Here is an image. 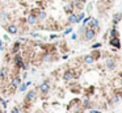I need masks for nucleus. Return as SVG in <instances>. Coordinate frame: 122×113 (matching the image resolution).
I'll return each mask as SVG.
<instances>
[{"label":"nucleus","instance_id":"1","mask_svg":"<svg viewBox=\"0 0 122 113\" xmlns=\"http://www.w3.org/2000/svg\"><path fill=\"white\" fill-rule=\"evenodd\" d=\"M83 37H84V40H85V41H92V40H95V37H96V30H95V29H91V28H88V29H87V32L83 34Z\"/></svg>","mask_w":122,"mask_h":113},{"label":"nucleus","instance_id":"2","mask_svg":"<svg viewBox=\"0 0 122 113\" xmlns=\"http://www.w3.org/2000/svg\"><path fill=\"white\" fill-rule=\"evenodd\" d=\"M13 62L15 64H16L17 68H20V70H22V66H24V59L22 56H21V54H15V58H13Z\"/></svg>","mask_w":122,"mask_h":113},{"label":"nucleus","instance_id":"3","mask_svg":"<svg viewBox=\"0 0 122 113\" xmlns=\"http://www.w3.org/2000/svg\"><path fill=\"white\" fill-rule=\"evenodd\" d=\"M38 91H40L41 93H47L50 91V83L49 82H43V83L40 84V87H38Z\"/></svg>","mask_w":122,"mask_h":113},{"label":"nucleus","instance_id":"4","mask_svg":"<svg viewBox=\"0 0 122 113\" xmlns=\"http://www.w3.org/2000/svg\"><path fill=\"white\" fill-rule=\"evenodd\" d=\"M75 79V74L72 72L71 70H67L63 72V80H66V82H71V80Z\"/></svg>","mask_w":122,"mask_h":113},{"label":"nucleus","instance_id":"5","mask_svg":"<svg viewBox=\"0 0 122 113\" xmlns=\"http://www.w3.org/2000/svg\"><path fill=\"white\" fill-rule=\"evenodd\" d=\"M115 66H117V63H115V60L113 59V58H108V59L105 60V67L108 68V70H114Z\"/></svg>","mask_w":122,"mask_h":113},{"label":"nucleus","instance_id":"6","mask_svg":"<svg viewBox=\"0 0 122 113\" xmlns=\"http://www.w3.org/2000/svg\"><path fill=\"white\" fill-rule=\"evenodd\" d=\"M37 97V91L36 90H32L26 93V96H25V101L26 103H30V101H33L34 99Z\"/></svg>","mask_w":122,"mask_h":113},{"label":"nucleus","instance_id":"7","mask_svg":"<svg viewBox=\"0 0 122 113\" xmlns=\"http://www.w3.org/2000/svg\"><path fill=\"white\" fill-rule=\"evenodd\" d=\"M38 23V19H37V15L34 13H30L29 16L26 17V24L28 25H36Z\"/></svg>","mask_w":122,"mask_h":113},{"label":"nucleus","instance_id":"8","mask_svg":"<svg viewBox=\"0 0 122 113\" xmlns=\"http://www.w3.org/2000/svg\"><path fill=\"white\" fill-rule=\"evenodd\" d=\"M5 29H7V32L9 34H17V32H18V26L16 24H8Z\"/></svg>","mask_w":122,"mask_h":113},{"label":"nucleus","instance_id":"9","mask_svg":"<svg viewBox=\"0 0 122 113\" xmlns=\"http://www.w3.org/2000/svg\"><path fill=\"white\" fill-rule=\"evenodd\" d=\"M88 25H89L88 28H91V29H95V28H96V30H99V28H100V21L97 20V19H92V17H91V20H89Z\"/></svg>","mask_w":122,"mask_h":113},{"label":"nucleus","instance_id":"10","mask_svg":"<svg viewBox=\"0 0 122 113\" xmlns=\"http://www.w3.org/2000/svg\"><path fill=\"white\" fill-rule=\"evenodd\" d=\"M21 78L20 76H13L12 79H11V87L12 88H18V86L21 84Z\"/></svg>","mask_w":122,"mask_h":113},{"label":"nucleus","instance_id":"11","mask_svg":"<svg viewBox=\"0 0 122 113\" xmlns=\"http://www.w3.org/2000/svg\"><path fill=\"white\" fill-rule=\"evenodd\" d=\"M9 20V13L5 9H0V23H5Z\"/></svg>","mask_w":122,"mask_h":113},{"label":"nucleus","instance_id":"12","mask_svg":"<svg viewBox=\"0 0 122 113\" xmlns=\"http://www.w3.org/2000/svg\"><path fill=\"white\" fill-rule=\"evenodd\" d=\"M110 45L115 49H119L121 47V41H119L118 37H114V38H110Z\"/></svg>","mask_w":122,"mask_h":113},{"label":"nucleus","instance_id":"13","mask_svg":"<svg viewBox=\"0 0 122 113\" xmlns=\"http://www.w3.org/2000/svg\"><path fill=\"white\" fill-rule=\"evenodd\" d=\"M121 19H122V15H121V12H117V13H114L113 15V19H112V23H113V25H117V24L121 21Z\"/></svg>","mask_w":122,"mask_h":113},{"label":"nucleus","instance_id":"14","mask_svg":"<svg viewBox=\"0 0 122 113\" xmlns=\"http://www.w3.org/2000/svg\"><path fill=\"white\" fill-rule=\"evenodd\" d=\"M95 58L92 56V54H88V55H84V58H83V62L85 64H92L93 62H95Z\"/></svg>","mask_w":122,"mask_h":113},{"label":"nucleus","instance_id":"15","mask_svg":"<svg viewBox=\"0 0 122 113\" xmlns=\"http://www.w3.org/2000/svg\"><path fill=\"white\" fill-rule=\"evenodd\" d=\"M37 19L38 21H45L47 19V13L45 11H38V13H37Z\"/></svg>","mask_w":122,"mask_h":113},{"label":"nucleus","instance_id":"16","mask_svg":"<svg viewBox=\"0 0 122 113\" xmlns=\"http://www.w3.org/2000/svg\"><path fill=\"white\" fill-rule=\"evenodd\" d=\"M67 21H68L70 25H72V24H76V23H78V15L71 13V15L68 16V19H67Z\"/></svg>","mask_w":122,"mask_h":113},{"label":"nucleus","instance_id":"17","mask_svg":"<svg viewBox=\"0 0 122 113\" xmlns=\"http://www.w3.org/2000/svg\"><path fill=\"white\" fill-rule=\"evenodd\" d=\"M20 49H21V45L16 41V42H15V45H13V47L11 49V53H12V54H17L18 51H20Z\"/></svg>","mask_w":122,"mask_h":113},{"label":"nucleus","instance_id":"18","mask_svg":"<svg viewBox=\"0 0 122 113\" xmlns=\"http://www.w3.org/2000/svg\"><path fill=\"white\" fill-rule=\"evenodd\" d=\"M43 62H51V60H54V55L51 53H46L45 55H43Z\"/></svg>","mask_w":122,"mask_h":113},{"label":"nucleus","instance_id":"19","mask_svg":"<svg viewBox=\"0 0 122 113\" xmlns=\"http://www.w3.org/2000/svg\"><path fill=\"white\" fill-rule=\"evenodd\" d=\"M29 86H30V82H28V83H25V84H20V86H18V91H20V92H25Z\"/></svg>","mask_w":122,"mask_h":113},{"label":"nucleus","instance_id":"20","mask_svg":"<svg viewBox=\"0 0 122 113\" xmlns=\"http://www.w3.org/2000/svg\"><path fill=\"white\" fill-rule=\"evenodd\" d=\"M7 68L3 67V68H0V79H7Z\"/></svg>","mask_w":122,"mask_h":113},{"label":"nucleus","instance_id":"21","mask_svg":"<svg viewBox=\"0 0 122 113\" xmlns=\"http://www.w3.org/2000/svg\"><path fill=\"white\" fill-rule=\"evenodd\" d=\"M119 34H118V30H117V28H112L110 29V38H114V37H118Z\"/></svg>","mask_w":122,"mask_h":113},{"label":"nucleus","instance_id":"22","mask_svg":"<svg viewBox=\"0 0 122 113\" xmlns=\"http://www.w3.org/2000/svg\"><path fill=\"white\" fill-rule=\"evenodd\" d=\"M87 29H88V26H85V25H81V26L79 28V30H78V34H80V36H83V34L87 32Z\"/></svg>","mask_w":122,"mask_h":113},{"label":"nucleus","instance_id":"23","mask_svg":"<svg viewBox=\"0 0 122 113\" xmlns=\"http://www.w3.org/2000/svg\"><path fill=\"white\" fill-rule=\"evenodd\" d=\"M83 106L84 108H91V101H89V99H84V103H83Z\"/></svg>","mask_w":122,"mask_h":113},{"label":"nucleus","instance_id":"24","mask_svg":"<svg viewBox=\"0 0 122 113\" xmlns=\"http://www.w3.org/2000/svg\"><path fill=\"white\" fill-rule=\"evenodd\" d=\"M84 17H85V13H83V12H81V13H79V15H78V23L83 21V20H84Z\"/></svg>","mask_w":122,"mask_h":113},{"label":"nucleus","instance_id":"25","mask_svg":"<svg viewBox=\"0 0 122 113\" xmlns=\"http://www.w3.org/2000/svg\"><path fill=\"white\" fill-rule=\"evenodd\" d=\"M112 103H113V104L119 103V96H118V95H115V96H113V97H112Z\"/></svg>","mask_w":122,"mask_h":113},{"label":"nucleus","instance_id":"26","mask_svg":"<svg viewBox=\"0 0 122 113\" xmlns=\"http://www.w3.org/2000/svg\"><path fill=\"white\" fill-rule=\"evenodd\" d=\"M92 56H93V58H95V59H99V58H100V53H99V51H97V49H96V51H93Z\"/></svg>","mask_w":122,"mask_h":113},{"label":"nucleus","instance_id":"27","mask_svg":"<svg viewBox=\"0 0 122 113\" xmlns=\"http://www.w3.org/2000/svg\"><path fill=\"white\" fill-rule=\"evenodd\" d=\"M99 47H101V43H100V42H97V43H95V45H92V49H93V50L99 49Z\"/></svg>","mask_w":122,"mask_h":113},{"label":"nucleus","instance_id":"28","mask_svg":"<svg viewBox=\"0 0 122 113\" xmlns=\"http://www.w3.org/2000/svg\"><path fill=\"white\" fill-rule=\"evenodd\" d=\"M89 20H91V17H84V20H83V25L88 24V23H89Z\"/></svg>","mask_w":122,"mask_h":113},{"label":"nucleus","instance_id":"29","mask_svg":"<svg viewBox=\"0 0 122 113\" xmlns=\"http://www.w3.org/2000/svg\"><path fill=\"white\" fill-rule=\"evenodd\" d=\"M71 32H72V28H67V29L63 32V34H68V33H71Z\"/></svg>","mask_w":122,"mask_h":113},{"label":"nucleus","instance_id":"30","mask_svg":"<svg viewBox=\"0 0 122 113\" xmlns=\"http://www.w3.org/2000/svg\"><path fill=\"white\" fill-rule=\"evenodd\" d=\"M71 38H72L74 41H76V40H78V33H72V34H71Z\"/></svg>","mask_w":122,"mask_h":113},{"label":"nucleus","instance_id":"31","mask_svg":"<svg viewBox=\"0 0 122 113\" xmlns=\"http://www.w3.org/2000/svg\"><path fill=\"white\" fill-rule=\"evenodd\" d=\"M11 113H21V112H20V109H18V108H13V109L11 110Z\"/></svg>","mask_w":122,"mask_h":113},{"label":"nucleus","instance_id":"32","mask_svg":"<svg viewBox=\"0 0 122 113\" xmlns=\"http://www.w3.org/2000/svg\"><path fill=\"white\" fill-rule=\"evenodd\" d=\"M3 50H4V42L0 41V51H3Z\"/></svg>","mask_w":122,"mask_h":113},{"label":"nucleus","instance_id":"33","mask_svg":"<svg viewBox=\"0 0 122 113\" xmlns=\"http://www.w3.org/2000/svg\"><path fill=\"white\" fill-rule=\"evenodd\" d=\"M76 1H79V3H85L87 0H76Z\"/></svg>","mask_w":122,"mask_h":113},{"label":"nucleus","instance_id":"34","mask_svg":"<svg viewBox=\"0 0 122 113\" xmlns=\"http://www.w3.org/2000/svg\"><path fill=\"white\" fill-rule=\"evenodd\" d=\"M91 113H101V112H100V110H92Z\"/></svg>","mask_w":122,"mask_h":113},{"label":"nucleus","instance_id":"35","mask_svg":"<svg viewBox=\"0 0 122 113\" xmlns=\"http://www.w3.org/2000/svg\"><path fill=\"white\" fill-rule=\"evenodd\" d=\"M119 76H121V78H122V72H121V74H119Z\"/></svg>","mask_w":122,"mask_h":113},{"label":"nucleus","instance_id":"36","mask_svg":"<svg viewBox=\"0 0 122 113\" xmlns=\"http://www.w3.org/2000/svg\"><path fill=\"white\" fill-rule=\"evenodd\" d=\"M121 47H122V42H121Z\"/></svg>","mask_w":122,"mask_h":113},{"label":"nucleus","instance_id":"37","mask_svg":"<svg viewBox=\"0 0 122 113\" xmlns=\"http://www.w3.org/2000/svg\"><path fill=\"white\" fill-rule=\"evenodd\" d=\"M121 15H122V9H121Z\"/></svg>","mask_w":122,"mask_h":113}]
</instances>
